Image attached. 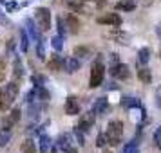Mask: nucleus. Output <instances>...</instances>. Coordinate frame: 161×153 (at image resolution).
<instances>
[{
    "label": "nucleus",
    "mask_w": 161,
    "mask_h": 153,
    "mask_svg": "<svg viewBox=\"0 0 161 153\" xmlns=\"http://www.w3.org/2000/svg\"><path fill=\"white\" fill-rule=\"evenodd\" d=\"M20 34H22V43H20V49H22V52H27V51H29V43H27V42H29V38H27V33L22 31Z\"/></svg>",
    "instance_id": "nucleus-27"
},
{
    "label": "nucleus",
    "mask_w": 161,
    "mask_h": 153,
    "mask_svg": "<svg viewBox=\"0 0 161 153\" xmlns=\"http://www.w3.org/2000/svg\"><path fill=\"white\" fill-rule=\"evenodd\" d=\"M121 135H123V123L121 121H110L107 124V131H105V137H107V144L110 146H118L121 142Z\"/></svg>",
    "instance_id": "nucleus-2"
},
{
    "label": "nucleus",
    "mask_w": 161,
    "mask_h": 153,
    "mask_svg": "<svg viewBox=\"0 0 161 153\" xmlns=\"http://www.w3.org/2000/svg\"><path fill=\"white\" fill-rule=\"evenodd\" d=\"M36 54H38V58H40V59H44L45 51H44V43H42V40L36 43Z\"/></svg>",
    "instance_id": "nucleus-32"
},
{
    "label": "nucleus",
    "mask_w": 161,
    "mask_h": 153,
    "mask_svg": "<svg viewBox=\"0 0 161 153\" xmlns=\"http://www.w3.org/2000/svg\"><path fill=\"white\" fill-rule=\"evenodd\" d=\"M20 153H36L35 142H33V140H24L22 148H20Z\"/></svg>",
    "instance_id": "nucleus-24"
},
{
    "label": "nucleus",
    "mask_w": 161,
    "mask_h": 153,
    "mask_svg": "<svg viewBox=\"0 0 161 153\" xmlns=\"http://www.w3.org/2000/svg\"><path fill=\"white\" fill-rule=\"evenodd\" d=\"M156 105H158V108L161 110V94H158V95H156Z\"/></svg>",
    "instance_id": "nucleus-36"
},
{
    "label": "nucleus",
    "mask_w": 161,
    "mask_h": 153,
    "mask_svg": "<svg viewBox=\"0 0 161 153\" xmlns=\"http://www.w3.org/2000/svg\"><path fill=\"white\" fill-rule=\"evenodd\" d=\"M13 9H16V4L15 2H9L8 4V11H13Z\"/></svg>",
    "instance_id": "nucleus-37"
},
{
    "label": "nucleus",
    "mask_w": 161,
    "mask_h": 153,
    "mask_svg": "<svg viewBox=\"0 0 161 153\" xmlns=\"http://www.w3.org/2000/svg\"><path fill=\"white\" fill-rule=\"evenodd\" d=\"M64 67H65V70L69 74H73V72H76V70L81 67V63H80V59H78V58H69V59H65Z\"/></svg>",
    "instance_id": "nucleus-14"
},
{
    "label": "nucleus",
    "mask_w": 161,
    "mask_h": 153,
    "mask_svg": "<svg viewBox=\"0 0 161 153\" xmlns=\"http://www.w3.org/2000/svg\"><path fill=\"white\" fill-rule=\"evenodd\" d=\"M121 106H125V108H141V101L138 97H123Z\"/></svg>",
    "instance_id": "nucleus-15"
},
{
    "label": "nucleus",
    "mask_w": 161,
    "mask_h": 153,
    "mask_svg": "<svg viewBox=\"0 0 161 153\" xmlns=\"http://www.w3.org/2000/svg\"><path fill=\"white\" fill-rule=\"evenodd\" d=\"M138 78L139 81H143V83H150L152 81V72H150V69H147V67H143V69H139L138 70Z\"/></svg>",
    "instance_id": "nucleus-17"
},
{
    "label": "nucleus",
    "mask_w": 161,
    "mask_h": 153,
    "mask_svg": "<svg viewBox=\"0 0 161 153\" xmlns=\"http://www.w3.org/2000/svg\"><path fill=\"white\" fill-rule=\"evenodd\" d=\"M65 114L67 115H78L80 114V103H78V97L74 95H69L65 99Z\"/></svg>",
    "instance_id": "nucleus-10"
},
{
    "label": "nucleus",
    "mask_w": 161,
    "mask_h": 153,
    "mask_svg": "<svg viewBox=\"0 0 161 153\" xmlns=\"http://www.w3.org/2000/svg\"><path fill=\"white\" fill-rule=\"evenodd\" d=\"M35 18H36L40 31L51 29V11L47 8H38L36 11H35Z\"/></svg>",
    "instance_id": "nucleus-4"
},
{
    "label": "nucleus",
    "mask_w": 161,
    "mask_h": 153,
    "mask_svg": "<svg viewBox=\"0 0 161 153\" xmlns=\"http://www.w3.org/2000/svg\"><path fill=\"white\" fill-rule=\"evenodd\" d=\"M18 90H20V87L16 81H11L2 87V90H0V112H8L13 106L16 95H18Z\"/></svg>",
    "instance_id": "nucleus-1"
},
{
    "label": "nucleus",
    "mask_w": 161,
    "mask_h": 153,
    "mask_svg": "<svg viewBox=\"0 0 161 153\" xmlns=\"http://www.w3.org/2000/svg\"><path fill=\"white\" fill-rule=\"evenodd\" d=\"M49 153H58V151H49Z\"/></svg>",
    "instance_id": "nucleus-43"
},
{
    "label": "nucleus",
    "mask_w": 161,
    "mask_h": 153,
    "mask_svg": "<svg viewBox=\"0 0 161 153\" xmlns=\"http://www.w3.org/2000/svg\"><path fill=\"white\" fill-rule=\"evenodd\" d=\"M110 76L112 78H116V79H129L130 78V70H129V67L125 65V63H114V65H110Z\"/></svg>",
    "instance_id": "nucleus-5"
},
{
    "label": "nucleus",
    "mask_w": 161,
    "mask_h": 153,
    "mask_svg": "<svg viewBox=\"0 0 161 153\" xmlns=\"http://www.w3.org/2000/svg\"><path fill=\"white\" fill-rule=\"evenodd\" d=\"M13 76H15V79H22L24 78V67H22V63H20L18 58L15 59V70H13Z\"/></svg>",
    "instance_id": "nucleus-25"
},
{
    "label": "nucleus",
    "mask_w": 161,
    "mask_h": 153,
    "mask_svg": "<svg viewBox=\"0 0 161 153\" xmlns=\"http://www.w3.org/2000/svg\"><path fill=\"white\" fill-rule=\"evenodd\" d=\"M64 20H65V25H67V31H69V33L76 34V33L80 31V22H78V18H76V16L67 15Z\"/></svg>",
    "instance_id": "nucleus-11"
},
{
    "label": "nucleus",
    "mask_w": 161,
    "mask_h": 153,
    "mask_svg": "<svg viewBox=\"0 0 161 153\" xmlns=\"http://www.w3.org/2000/svg\"><path fill=\"white\" fill-rule=\"evenodd\" d=\"M96 22L100 25H112V27H119L121 25V16L118 13H107V15H102L96 18Z\"/></svg>",
    "instance_id": "nucleus-6"
},
{
    "label": "nucleus",
    "mask_w": 161,
    "mask_h": 153,
    "mask_svg": "<svg viewBox=\"0 0 161 153\" xmlns=\"http://www.w3.org/2000/svg\"><path fill=\"white\" fill-rule=\"evenodd\" d=\"M25 31H27V34H29V40L31 42H35V43H38L40 40H42V36H40V27H36V23H35V20H25Z\"/></svg>",
    "instance_id": "nucleus-9"
},
{
    "label": "nucleus",
    "mask_w": 161,
    "mask_h": 153,
    "mask_svg": "<svg viewBox=\"0 0 161 153\" xmlns=\"http://www.w3.org/2000/svg\"><path fill=\"white\" fill-rule=\"evenodd\" d=\"M105 144H107V137H105V133H100L98 139H96V146H98V148H103Z\"/></svg>",
    "instance_id": "nucleus-31"
},
{
    "label": "nucleus",
    "mask_w": 161,
    "mask_h": 153,
    "mask_svg": "<svg viewBox=\"0 0 161 153\" xmlns=\"http://www.w3.org/2000/svg\"><path fill=\"white\" fill-rule=\"evenodd\" d=\"M136 8V0H119L116 4L118 11H132Z\"/></svg>",
    "instance_id": "nucleus-16"
},
{
    "label": "nucleus",
    "mask_w": 161,
    "mask_h": 153,
    "mask_svg": "<svg viewBox=\"0 0 161 153\" xmlns=\"http://www.w3.org/2000/svg\"><path fill=\"white\" fill-rule=\"evenodd\" d=\"M64 63H65V59L62 58V56H58V54H54V56L47 61V69L56 72V70H60V69L64 67Z\"/></svg>",
    "instance_id": "nucleus-12"
},
{
    "label": "nucleus",
    "mask_w": 161,
    "mask_h": 153,
    "mask_svg": "<svg viewBox=\"0 0 161 153\" xmlns=\"http://www.w3.org/2000/svg\"><path fill=\"white\" fill-rule=\"evenodd\" d=\"M51 148H53L51 137L42 135V137H40V151H42V153H49V150H51Z\"/></svg>",
    "instance_id": "nucleus-18"
},
{
    "label": "nucleus",
    "mask_w": 161,
    "mask_h": 153,
    "mask_svg": "<svg viewBox=\"0 0 161 153\" xmlns=\"http://www.w3.org/2000/svg\"><path fill=\"white\" fill-rule=\"evenodd\" d=\"M51 45H53V49L54 51H62L64 49V36L62 34H56V36H53V40H51Z\"/></svg>",
    "instance_id": "nucleus-22"
},
{
    "label": "nucleus",
    "mask_w": 161,
    "mask_h": 153,
    "mask_svg": "<svg viewBox=\"0 0 161 153\" xmlns=\"http://www.w3.org/2000/svg\"><path fill=\"white\" fill-rule=\"evenodd\" d=\"M0 22H2V23H8V18L2 15V13H0Z\"/></svg>",
    "instance_id": "nucleus-40"
},
{
    "label": "nucleus",
    "mask_w": 161,
    "mask_h": 153,
    "mask_svg": "<svg viewBox=\"0 0 161 153\" xmlns=\"http://www.w3.org/2000/svg\"><path fill=\"white\" fill-rule=\"evenodd\" d=\"M83 2H94L98 8H103V6L107 4V0H83Z\"/></svg>",
    "instance_id": "nucleus-35"
},
{
    "label": "nucleus",
    "mask_w": 161,
    "mask_h": 153,
    "mask_svg": "<svg viewBox=\"0 0 161 153\" xmlns=\"http://www.w3.org/2000/svg\"><path fill=\"white\" fill-rule=\"evenodd\" d=\"M94 121H96V114L91 110V112H87V114H83V115L80 117V121H78V130H81V131H89L91 128H92V124H94Z\"/></svg>",
    "instance_id": "nucleus-7"
},
{
    "label": "nucleus",
    "mask_w": 161,
    "mask_h": 153,
    "mask_svg": "<svg viewBox=\"0 0 161 153\" xmlns=\"http://www.w3.org/2000/svg\"><path fill=\"white\" fill-rule=\"evenodd\" d=\"M2 79H4V76H2V74H0V83H2Z\"/></svg>",
    "instance_id": "nucleus-41"
},
{
    "label": "nucleus",
    "mask_w": 161,
    "mask_h": 153,
    "mask_svg": "<svg viewBox=\"0 0 161 153\" xmlns=\"http://www.w3.org/2000/svg\"><path fill=\"white\" fill-rule=\"evenodd\" d=\"M105 153H112V151H105Z\"/></svg>",
    "instance_id": "nucleus-44"
},
{
    "label": "nucleus",
    "mask_w": 161,
    "mask_h": 153,
    "mask_svg": "<svg viewBox=\"0 0 161 153\" xmlns=\"http://www.w3.org/2000/svg\"><path fill=\"white\" fill-rule=\"evenodd\" d=\"M74 135H76V139H78V144H80V146L85 144V139H83V131H81V130L76 128V130H74Z\"/></svg>",
    "instance_id": "nucleus-33"
},
{
    "label": "nucleus",
    "mask_w": 161,
    "mask_h": 153,
    "mask_svg": "<svg viewBox=\"0 0 161 153\" xmlns=\"http://www.w3.org/2000/svg\"><path fill=\"white\" fill-rule=\"evenodd\" d=\"M56 23H58V33H60V34H62V36H64V34H65V33H67V25H65V20H64V18L60 16L58 20H56Z\"/></svg>",
    "instance_id": "nucleus-30"
},
{
    "label": "nucleus",
    "mask_w": 161,
    "mask_h": 153,
    "mask_svg": "<svg viewBox=\"0 0 161 153\" xmlns=\"http://www.w3.org/2000/svg\"><path fill=\"white\" fill-rule=\"evenodd\" d=\"M65 153H78V151H76V148H74V146H69V148L65 150Z\"/></svg>",
    "instance_id": "nucleus-38"
},
{
    "label": "nucleus",
    "mask_w": 161,
    "mask_h": 153,
    "mask_svg": "<svg viewBox=\"0 0 161 153\" xmlns=\"http://www.w3.org/2000/svg\"><path fill=\"white\" fill-rule=\"evenodd\" d=\"M27 115H29V119H33V121H36L38 115H40V103H29V112H27Z\"/></svg>",
    "instance_id": "nucleus-20"
},
{
    "label": "nucleus",
    "mask_w": 161,
    "mask_h": 153,
    "mask_svg": "<svg viewBox=\"0 0 161 153\" xmlns=\"http://www.w3.org/2000/svg\"><path fill=\"white\" fill-rule=\"evenodd\" d=\"M89 54H91V51H89L87 47H76V49H74V56L85 58V56H89Z\"/></svg>",
    "instance_id": "nucleus-29"
},
{
    "label": "nucleus",
    "mask_w": 161,
    "mask_h": 153,
    "mask_svg": "<svg viewBox=\"0 0 161 153\" xmlns=\"http://www.w3.org/2000/svg\"><path fill=\"white\" fill-rule=\"evenodd\" d=\"M20 108H15V110H11L9 112V115H6L4 117V121H2V126H4V130H9L11 131V128L15 126L18 121H20Z\"/></svg>",
    "instance_id": "nucleus-8"
},
{
    "label": "nucleus",
    "mask_w": 161,
    "mask_h": 153,
    "mask_svg": "<svg viewBox=\"0 0 161 153\" xmlns=\"http://www.w3.org/2000/svg\"><path fill=\"white\" fill-rule=\"evenodd\" d=\"M31 81H33V85H35V87H44V83L47 79H45L44 76H40V74H35V76L31 78Z\"/></svg>",
    "instance_id": "nucleus-28"
},
{
    "label": "nucleus",
    "mask_w": 161,
    "mask_h": 153,
    "mask_svg": "<svg viewBox=\"0 0 161 153\" xmlns=\"http://www.w3.org/2000/svg\"><path fill=\"white\" fill-rule=\"evenodd\" d=\"M123 153H139V142L138 140H130L129 144L123 146Z\"/></svg>",
    "instance_id": "nucleus-23"
},
{
    "label": "nucleus",
    "mask_w": 161,
    "mask_h": 153,
    "mask_svg": "<svg viewBox=\"0 0 161 153\" xmlns=\"http://www.w3.org/2000/svg\"><path fill=\"white\" fill-rule=\"evenodd\" d=\"M69 146H73V144H71V135H69V133L60 135V139H58V148H60V150H64V151H65Z\"/></svg>",
    "instance_id": "nucleus-21"
},
{
    "label": "nucleus",
    "mask_w": 161,
    "mask_h": 153,
    "mask_svg": "<svg viewBox=\"0 0 161 153\" xmlns=\"http://www.w3.org/2000/svg\"><path fill=\"white\" fill-rule=\"evenodd\" d=\"M156 34H158V38L161 40V23H158V27H156Z\"/></svg>",
    "instance_id": "nucleus-39"
},
{
    "label": "nucleus",
    "mask_w": 161,
    "mask_h": 153,
    "mask_svg": "<svg viewBox=\"0 0 161 153\" xmlns=\"http://www.w3.org/2000/svg\"><path fill=\"white\" fill-rule=\"evenodd\" d=\"M105 78V65L102 63V58L94 59V63L91 65V78H89V87L98 88L103 83Z\"/></svg>",
    "instance_id": "nucleus-3"
},
{
    "label": "nucleus",
    "mask_w": 161,
    "mask_h": 153,
    "mask_svg": "<svg viewBox=\"0 0 161 153\" xmlns=\"http://www.w3.org/2000/svg\"><path fill=\"white\" fill-rule=\"evenodd\" d=\"M107 110H109V101H107V97L96 99L94 106H92V112H94V114H105Z\"/></svg>",
    "instance_id": "nucleus-13"
},
{
    "label": "nucleus",
    "mask_w": 161,
    "mask_h": 153,
    "mask_svg": "<svg viewBox=\"0 0 161 153\" xmlns=\"http://www.w3.org/2000/svg\"><path fill=\"white\" fill-rule=\"evenodd\" d=\"M154 140H156V144H158V148L161 150V126L156 130V133H154Z\"/></svg>",
    "instance_id": "nucleus-34"
},
{
    "label": "nucleus",
    "mask_w": 161,
    "mask_h": 153,
    "mask_svg": "<svg viewBox=\"0 0 161 153\" xmlns=\"http://www.w3.org/2000/svg\"><path fill=\"white\" fill-rule=\"evenodd\" d=\"M158 94H161V87H159V88H158Z\"/></svg>",
    "instance_id": "nucleus-42"
},
{
    "label": "nucleus",
    "mask_w": 161,
    "mask_h": 153,
    "mask_svg": "<svg viewBox=\"0 0 161 153\" xmlns=\"http://www.w3.org/2000/svg\"><path fill=\"white\" fill-rule=\"evenodd\" d=\"M11 140V131L9 130H0V148L6 146Z\"/></svg>",
    "instance_id": "nucleus-26"
},
{
    "label": "nucleus",
    "mask_w": 161,
    "mask_h": 153,
    "mask_svg": "<svg viewBox=\"0 0 161 153\" xmlns=\"http://www.w3.org/2000/svg\"><path fill=\"white\" fill-rule=\"evenodd\" d=\"M148 59H150V49H148V47L139 49V52H138V61L139 63H141V65H147Z\"/></svg>",
    "instance_id": "nucleus-19"
}]
</instances>
